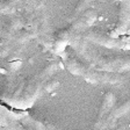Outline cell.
I'll return each instance as SVG.
<instances>
[{
  "instance_id": "cell-1",
  "label": "cell",
  "mask_w": 130,
  "mask_h": 130,
  "mask_svg": "<svg viewBox=\"0 0 130 130\" xmlns=\"http://www.w3.org/2000/svg\"><path fill=\"white\" fill-rule=\"evenodd\" d=\"M69 45L93 69L103 72L120 73L130 70V56L125 57H105L89 45L80 34L72 35L69 41Z\"/></svg>"
},
{
  "instance_id": "cell-2",
  "label": "cell",
  "mask_w": 130,
  "mask_h": 130,
  "mask_svg": "<svg viewBox=\"0 0 130 130\" xmlns=\"http://www.w3.org/2000/svg\"><path fill=\"white\" fill-rule=\"evenodd\" d=\"M65 69L70 73L84 78L86 81L95 85H117L123 81V77L119 73L113 72H103L98 71L95 69H92L83 64L76 58H66L64 60Z\"/></svg>"
},
{
  "instance_id": "cell-3",
  "label": "cell",
  "mask_w": 130,
  "mask_h": 130,
  "mask_svg": "<svg viewBox=\"0 0 130 130\" xmlns=\"http://www.w3.org/2000/svg\"><path fill=\"white\" fill-rule=\"evenodd\" d=\"M84 40L87 42L102 45L108 49H116V50H130V40H121L119 37H113L109 34L101 32L100 30L87 29L80 34Z\"/></svg>"
},
{
  "instance_id": "cell-4",
  "label": "cell",
  "mask_w": 130,
  "mask_h": 130,
  "mask_svg": "<svg viewBox=\"0 0 130 130\" xmlns=\"http://www.w3.org/2000/svg\"><path fill=\"white\" fill-rule=\"evenodd\" d=\"M96 19H98V14L95 9H86L79 16H77L74 21L72 22V24L65 30L68 31V34L70 36L78 35V34L84 32L85 30L89 29L94 24V22L96 21Z\"/></svg>"
},
{
  "instance_id": "cell-5",
  "label": "cell",
  "mask_w": 130,
  "mask_h": 130,
  "mask_svg": "<svg viewBox=\"0 0 130 130\" xmlns=\"http://www.w3.org/2000/svg\"><path fill=\"white\" fill-rule=\"evenodd\" d=\"M130 28V0H122L120 5L119 21L109 35L113 37H119L124 35Z\"/></svg>"
},
{
  "instance_id": "cell-6",
  "label": "cell",
  "mask_w": 130,
  "mask_h": 130,
  "mask_svg": "<svg viewBox=\"0 0 130 130\" xmlns=\"http://www.w3.org/2000/svg\"><path fill=\"white\" fill-rule=\"evenodd\" d=\"M38 30H40V35H41V41L43 45H45L46 48H51L52 45V32H51V27H50V22H49L48 14L45 11H43L41 13L40 19L37 21Z\"/></svg>"
},
{
  "instance_id": "cell-7",
  "label": "cell",
  "mask_w": 130,
  "mask_h": 130,
  "mask_svg": "<svg viewBox=\"0 0 130 130\" xmlns=\"http://www.w3.org/2000/svg\"><path fill=\"white\" fill-rule=\"evenodd\" d=\"M129 110H130V99H128V100L124 101L122 105H120L119 107H116L115 109H113V110L107 115V117H106L103 121L96 123L95 127H96V129H105V127L109 125L111 122H114L115 120H117L120 116H122L123 114H125Z\"/></svg>"
},
{
  "instance_id": "cell-8",
  "label": "cell",
  "mask_w": 130,
  "mask_h": 130,
  "mask_svg": "<svg viewBox=\"0 0 130 130\" xmlns=\"http://www.w3.org/2000/svg\"><path fill=\"white\" fill-rule=\"evenodd\" d=\"M114 101H115V96H114L113 93H107L102 100V106H101L100 110H99L96 123H99V122L103 119V116H105L106 114L109 113V110L111 109V107H113V105H114Z\"/></svg>"
},
{
  "instance_id": "cell-9",
  "label": "cell",
  "mask_w": 130,
  "mask_h": 130,
  "mask_svg": "<svg viewBox=\"0 0 130 130\" xmlns=\"http://www.w3.org/2000/svg\"><path fill=\"white\" fill-rule=\"evenodd\" d=\"M91 1H92V0H80V1L78 3V5H77L74 12H73V16L71 18V20H74L77 16H79L81 13H83V12L86 11L87 6L91 4Z\"/></svg>"
},
{
  "instance_id": "cell-10",
  "label": "cell",
  "mask_w": 130,
  "mask_h": 130,
  "mask_svg": "<svg viewBox=\"0 0 130 130\" xmlns=\"http://www.w3.org/2000/svg\"><path fill=\"white\" fill-rule=\"evenodd\" d=\"M8 1H11V3H12V4H14V5H16V4L19 3L20 0H8Z\"/></svg>"
}]
</instances>
